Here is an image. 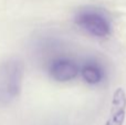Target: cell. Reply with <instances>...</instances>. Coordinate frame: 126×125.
<instances>
[{"instance_id": "cell-1", "label": "cell", "mask_w": 126, "mask_h": 125, "mask_svg": "<svg viewBox=\"0 0 126 125\" xmlns=\"http://www.w3.org/2000/svg\"><path fill=\"white\" fill-rule=\"evenodd\" d=\"M24 80V63L18 57L0 61V108L9 106L20 96Z\"/></svg>"}, {"instance_id": "cell-2", "label": "cell", "mask_w": 126, "mask_h": 125, "mask_svg": "<svg viewBox=\"0 0 126 125\" xmlns=\"http://www.w3.org/2000/svg\"><path fill=\"white\" fill-rule=\"evenodd\" d=\"M74 22L83 31L95 38H109L112 33V23L106 12L96 7H83L74 15Z\"/></svg>"}, {"instance_id": "cell-3", "label": "cell", "mask_w": 126, "mask_h": 125, "mask_svg": "<svg viewBox=\"0 0 126 125\" xmlns=\"http://www.w3.org/2000/svg\"><path fill=\"white\" fill-rule=\"evenodd\" d=\"M47 72L52 80L65 83L74 80L80 73V66L74 59L65 52L55 55L44 63Z\"/></svg>"}, {"instance_id": "cell-4", "label": "cell", "mask_w": 126, "mask_h": 125, "mask_svg": "<svg viewBox=\"0 0 126 125\" xmlns=\"http://www.w3.org/2000/svg\"><path fill=\"white\" fill-rule=\"evenodd\" d=\"M80 73L83 81L90 85H98L105 79L104 66L94 58H89L83 62L80 68Z\"/></svg>"}, {"instance_id": "cell-5", "label": "cell", "mask_w": 126, "mask_h": 125, "mask_svg": "<svg viewBox=\"0 0 126 125\" xmlns=\"http://www.w3.org/2000/svg\"><path fill=\"white\" fill-rule=\"evenodd\" d=\"M126 114V94L123 89H117L113 95L111 115L106 125H123Z\"/></svg>"}]
</instances>
